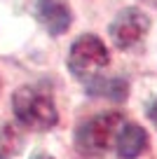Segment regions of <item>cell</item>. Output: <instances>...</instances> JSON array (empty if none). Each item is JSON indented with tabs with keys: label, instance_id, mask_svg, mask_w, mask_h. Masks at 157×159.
<instances>
[{
	"label": "cell",
	"instance_id": "6da1fadb",
	"mask_svg": "<svg viewBox=\"0 0 157 159\" xmlns=\"http://www.w3.org/2000/svg\"><path fill=\"white\" fill-rule=\"evenodd\" d=\"M122 126H124L122 112H103V115L92 117L89 122H84V124L80 126L78 136H75L80 154H87V157H98V154H103L117 140Z\"/></svg>",
	"mask_w": 157,
	"mask_h": 159
},
{
	"label": "cell",
	"instance_id": "7a4b0ae2",
	"mask_svg": "<svg viewBox=\"0 0 157 159\" xmlns=\"http://www.w3.org/2000/svg\"><path fill=\"white\" fill-rule=\"evenodd\" d=\"M12 105H14V115L19 119V124L31 131H47L59 119L52 98L33 87H21L14 94Z\"/></svg>",
	"mask_w": 157,
	"mask_h": 159
},
{
	"label": "cell",
	"instance_id": "3957f363",
	"mask_svg": "<svg viewBox=\"0 0 157 159\" xmlns=\"http://www.w3.org/2000/svg\"><path fill=\"white\" fill-rule=\"evenodd\" d=\"M68 66L78 77H96L98 70L108 66V47L96 35H82L70 47Z\"/></svg>",
	"mask_w": 157,
	"mask_h": 159
},
{
	"label": "cell",
	"instance_id": "277c9868",
	"mask_svg": "<svg viewBox=\"0 0 157 159\" xmlns=\"http://www.w3.org/2000/svg\"><path fill=\"white\" fill-rule=\"evenodd\" d=\"M148 28H150V19L136 7H127L110 24V38L120 49H129L148 33Z\"/></svg>",
	"mask_w": 157,
	"mask_h": 159
},
{
	"label": "cell",
	"instance_id": "5b68a950",
	"mask_svg": "<svg viewBox=\"0 0 157 159\" xmlns=\"http://www.w3.org/2000/svg\"><path fill=\"white\" fill-rule=\"evenodd\" d=\"M38 16L52 35H61L64 30H68L73 19L64 0H38Z\"/></svg>",
	"mask_w": 157,
	"mask_h": 159
},
{
	"label": "cell",
	"instance_id": "8992f818",
	"mask_svg": "<svg viewBox=\"0 0 157 159\" xmlns=\"http://www.w3.org/2000/svg\"><path fill=\"white\" fill-rule=\"evenodd\" d=\"M115 148H117V154L122 159H134L148 148V134L143 126L138 124H124L122 131H120L117 140H115Z\"/></svg>",
	"mask_w": 157,
	"mask_h": 159
},
{
	"label": "cell",
	"instance_id": "52a82bcc",
	"mask_svg": "<svg viewBox=\"0 0 157 159\" xmlns=\"http://www.w3.org/2000/svg\"><path fill=\"white\" fill-rule=\"evenodd\" d=\"M129 84L120 77H92L87 82V94L89 96H103L110 101H124L127 98Z\"/></svg>",
	"mask_w": 157,
	"mask_h": 159
},
{
	"label": "cell",
	"instance_id": "ba28073f",
	"mask_svg": "<svg viewBox=\"0 0 157 159\" xmlns=\"http://www.w3.org/2000/svg\"><path fill=\"white\" fill-rule=\"evenodd\" d=\"M19 145H21V138L12 126H2V129H0V152L2 154L19 152Z\"/></svg>",
	"mask_w": 157,
	"mask_h": 159
},
{
	"label": "cell",
	"instance_id": "9c48e42d",
	"mask_svg": "<svg viewBox=\"0 0 157 159\" xmlns=\"http://www.w3.org/2000/svg\"><path fill=\"white\" fill-rule=\"evenodd\" d=\"M150 119H152V124L157 126V101L150 105Z\"/></svg>",
	"mask_w": 157,
	"mask_h": 159
},
{
	"label": "cell",
	"instance_id": "30bf717a",
	"mask_svg": "<svg viewBox=\"0 0 157 159\" xmlns=\"http://www.w3.org/2000/svg\"><path fill=\"white\" fill-rule=\"evenodd\" d=\"M35 159H52V157H47V154H40V157H35Z\"/></svg>",
	"mask_w": 157,
	"mask_h": 159
},
{
	"label": "cell",
	"instance_id": "8fae6325",
	"mask_svg": "<svg viewBox=\"0 0 157 159\" xmlns=\"http://www.w3.org/2000/svg\"><path fill=\"white\" fill-rule=\"evenodd\" d=\"M0 159H7V154H2V152H0Z\"/></svg>",
	"mask_w": 157,
	"mask_h": 159
}]
</instances>
